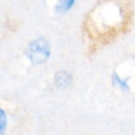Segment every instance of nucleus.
Instances as JSON below:
<instances>
[{"instance_id":"1","label":"nucleus","mask_w":135,"mask_h":135,"mask_svg":"<svg viewBox=\"0 0 135 135\" xmlns=\"http://www.w3.org/2000/svg\"><path fill=\"white\" fill-rule=\"evenodd\" d=\"M24 54L32 64H42L46 62L51 56V45L45 38L38 37L26 44Z\"/></svg>"},{"instance_id":"2","label":"nucleus","mask_w":135,"mask_h":135,"mask_svg":"<svg viewBox=\"0 0 135 135\" xmlns=\"http://www.w3.org/2000/svg\"><path fill=\"white\" fill-rule=\"evenodd\" d=\"M72 75L64 70H59L54 74V83L58 89H66L72 84Z\"/></svg>"},{"instance_id":"3","label":"nucleus","mask_w":135,"mask_h":135,"mask_svg":"<svg viewBox=\"0 0 135 135\" xmlns=\"http://www.w3.org/2000/svg\"><path fill=\"white\" fill-rule=\"evenodd\" d=\"M75 3V0H57L55 4V11L57 13H66L69 12Z\"/></svg>"},{"instance_id":"4","label":"nucleus","mask_w":135,"mask_h":135,"mask_svg":"<svg viewBox=\"0 0 135 135\" xmlns=\"http://www.w3.org/2000/svg\"><path fill=\"white\" fill-rule=\"evenodd\" d=\"M112 82L113 85H115L117 89H119L120 91H128L129 90V84L127 83L126 80H123L118 74L114 73L112 76Z\"/></svg>"},{"instance_id":"5","label":"nucleus","mask_w":135,"mask_h":135,"mask_svg":"<svg viewBox=\"0 0 135 135\" xmlns=\"http://www.w3.org/2000/svg\"><path fill=\"white\" fill-rule=\"evenodd\" d=\"M7 126V116L3 109L0 108V134L4 133L5 128Z\"/></svg>"}]
</instances>
